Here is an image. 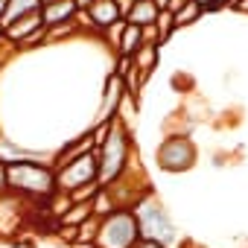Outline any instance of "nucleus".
I'll return each mask as SVG.
<instances>
[{"mask_svg":"<svg viewBox=\"0 0 248 248\" xmlns=\"http://www.w3.org/2000/svg\"><path fill=\"white\" fill-rule=\"evenodd\" d=\"M88 216H91V202H79V204H73L59 222H62V225H73V228H79Z\"/></svg>","mask_w":248,"mask_h":248,"instance_id":"obj_18","label":"nucleus"},{"mask_svg":"<svg viewBox=\"0 0 248 248\" xmlns=\"http://www.w3.org/2000/svg\"><path fill=\"white\" fill-rule=\"evenodd\" d=\"M143 47V30L135 27V24H126V30H123L120 35V44H117V56H135L138 50Z\"/></svg>","mask_w":248,"mask_h":248,"instance_id":"obj_14","label":"nucleus"},{"mask_svg":"<svg viewBox=\"0 0 248 248\" xmlns=\"http://www.w3.org/2000/svg\"><path fill=\"white\" fill-rule=\"evenodd\" d=\"M96 181H99V152L96 149H91V152L79 155L76 161L64 164L62 170H56V190H64V193H73V190L96 184Z\"/></svg>","mask_w":248,"mask_h":248,"instance_id":"obj_6","label":"nucleus"},{"mask_svg":"<svg viewBox=\"0 0 248 248\" xmlns=\"http://www.w3.org/2000/svg\"><path fill=\"white\" fill-rule=\"evenodd\" d=\"M6 41V32H3V27H0V44H3Z\"/></svg>","mask_w":248,"mask_h":248,"instance_id":"obj_32","label":"nucleus"},{"mask_svg":"<svg viewBox=\"0 0 248 248\" xmlns=\"http://www.w3.org/2000/svg\"><path fill=\"white\" fill-rule=\"evenodd\" d=\"M30 12H41V0H9L6 15H3V21H0V27L6 30L12 21L24 18V15H30Z\"/></svg>","mask_w":248,"mask_h":248,"instance_id":"obj_15","label":"nucleus"},{"mask_svg":"<svg viewBox=\"0 0 248 248\" xmlns=\"http://www.w3.org/2000/svg\"><path fill=\"white\" fill-rule=\"evenodd\" d=\"M41 3H50V0H41Z\"/></svg>","mask_w":248,"mask_h":248,"instance_id":"obj_33","label":"nucleus"},{"mask_svg":"<svg viewBox=\"0 0 248 248\" xmlns=\"http://www.w3.org/2000/svg\"><path fill=\"white\" fill-rule=\"evenodd\" d=\"M126 24H135V27H152L155 21H158V6L152 3V0H135V6H132V12L123 18Z\"/></svg>","mask_w":248,"mask_h":248,"instance_id":"obj_13","label":"nucleus"},{"mask_svg":"<svg viewBox=\"0 0 248 248\" xmlns=\"http://www.w3.org/2000/svg\"><path fill=\"white\" fill-rule=\"evenodd\" d=\"M30 204L32 202L21 199L15 193H3V196H0V236H9V233L24 228V222L30 216Z\"/></svg>","mask_w":248,"mask_h":248,"instance_id":"obj_7","label":"nucleus"},{"mask_svg":"<svg viewBox=\"0 0 248 248\" xmlns=\"http://www.w3.org/2000/svg\"><path fill=\"white\" fill-rule=\"evenodd\" d=\"M202 15H204V12H202L196 3H193V0H187V3H184V6H181L175 15H172V21H175V30H181V27H190V24L202 21Z\"/></svg>","mask_w":248,"mask_h":248,"instance_id":"obj_17","label":"nucleus"},{"mask_svg":"<svg viewBox=\"0 0 248 248\" xmlns=\"http://www.w3.org/2000/svg\"><path fill=\"white\" fill-rule=\"evenodd\" d=\"M9 193V184H6V164H0V196Z\"/></svg>","mask_w":248,"mask_h":248,"instance_id":"obj_24","label":"nucleus"},{"mask_svg":"<svg viewBox=\"0 0 248 248\" xmlns=\"http://www.w3.org/2000/svg\"><path fill=\"white\" fill-rule=\"evenodd\" d=\"M44 24H41V12H30V15H24V18H18V21H12L3 32H6V41L15 47L18 41H24L27 35H32L35 30H41Z\"/></svg>","mask_w":248,"mask_h":248,"instance_id":"obj_11","label":"nucleus"},{"mask_svg":"<svg viewBox=\"0 0 248 248\" xmlns=\"http://www.w3.org/2000/svg\"><path fill=\"white\" fill-rule=\"evenodd\" d=\"M158 59H161V44H143L135 56H132V67L135 73L146 82L152 76V70L158 67Z\"/></svg>","mask_w":248,"mask_h":248,"instance_id":"obj_12","label":"nucleus"},{"mask_svg":"<svg viewBox=\"0 0 248 248\" xmlns=\"http://www.w3.org/2000/svg\"><path fill=\"white\" fill-rule=\"evenodd\" d=\"M152 3H155V6H158V12H161V9H167V6H170V0H152Z\"/></svg>","mask_w":248,"mask_h":248,"instance_id":"obj_28","label":"nucleus"},{"mask_svg":"<svg viewBox=\"0 0 248 248\" xmlns=\"http://www.w3.org/2000/svg\"><path fill=\"white\" fill-rule=\"evenodd\" d=\"M135 216H138V225H140V239H149V242H158V245H172L178 242V228L172 222V216L167 213L164 202L149 190L140 202H135Z\"/></svg>","mask_w":248,"mask_h":248,"instance_id":"obj_3","label":"nucleus"},{"mask_svg":"<svg viewBox=\"0 0 248 248\" xmlns=\"http://www.w3.org/2000/svg\"><path fill=\"white\" fill-rule=\"evenodd\" d=\"M193 3L204 12V15H210V12H219V6H216V0H193Z\"/></svg>","mask_w":248,"mask_h":248,"instance_id":"obj_22","label":"nucleus"},{"mask_svg":"<svg viewBox=\"0 0 248 248\" xmlns=\"http://www.w3.org/2000/svg\"><path fill=\"white\" fill-rule=\"evenodd\" d=\"M88 18H91V24L96 27V32L102 35L111 24H117V21H123L120 18V12H117V6H114V0H93V3L88 6V9H82Z\"/></svg>","mask_w":248,"mask_h":248,"instance_id":"obj_10","label":"nucleus"},{"mask_svg":"<svg viewBox=\"0 0 248 248\" xmlns=\"http://www.w3.org/2000/svg\"><path fill=\"white\" fill-rule=\"evenodd\" d=\"M6 184L9 193L32 204H44L56 193V170L50 161H12L6 164Z\"/></svg>","mask_w":248,"mask_h":248,"instance_id":"obj_1","label":"nucleus"},{"mask_svg":"<svg viewBox=\"0 0 248 248\" xmlns=\"http://www.w3.org/2000/svg\"><path fill=\"white\" fill-rule=\"evenodd\" d=\"M96 152H99V187H108L132 167V161H138V146H135L132 129L123 126L114 117L108 138L102 140V146Z\"/></svg>","mask_w":248,"mask_h":248,"instance_id":"obj_2","label":"nucleus"},{"mask_svg":"<svg viewBox=\"0 0 248 248\" xmlns=\"http://www.w3.org/2000/svg\"><path fill=\"white\" fill-rule=\"evenodd\" d=\"M231 9H233V12H242V15H248V0H233V3H231Z\"/></svg>","mask_w":248,"mask_h":248,"instance_id":"obj_25","label":"nucleus"},{"mask_svg":"<svg viewBox=\"0 0 248 248\" xmlns=\"http://www.w3.org/2000/svg\"><path fill=\"white\" fill-rule=\"evenodd\" d=\"M117 210V202L111 199V193L105 190V187H99V193L93 196V202H91V213L93 216H99V219H105L108 213H114Z\"/></svg>","mask_w":248,"mask_h":248,"instance_id":"obj_16","label":"nucleus"},{"mask_svg":"<svg viewBox=\"0 0 248 248\" xmlns=\"http://www.w3.org/2000/svg\"><path fill=\"white\" fill-rule=\"evenodd\" d=\"M123 30H126V21H117V24H111L105 32H102V38L105 41H111V47L117 50V44H120V35H123Z\"/></svg>","mask_w":248,"mask_h":248,"instance_id":"obj_21","label":"nucleus"},{"mask_svg":"<svg viewBox=\"0 0 248 248\" xmlns=\"http://www.w3.org/2000/svg\"><path fill=\"white\" fill-rule=\"evenodd\" d=\"M199 161V149L190 135H170L155 149V164L164 172H190Z\"/></svg>","mask_w":248,"mask_h":248,"instance_id":"obj_5","label":"nucleus"},{"mask_svg":"<svg viewBox=\"0 0 248 248\" xmlns=\"http://www.w3.org/2000/svg\"><path fill=\"white\" fill-rule=\"evenodd\" d=\"M155 27H158V38H161V44H167V41H170V35L175 32V21H172V12L161 9V12H158V21H155Z\"/></svg>","mask_w":248,"mask_h":248,"instance_id":"obj_19","label":"nucleus"},{"mask_svg":"<svg viewBox=\"0 0 248 248\" xmlns=\"http://www.w3.org/2000/svg\"><path fill=\"white\" fill-rule=\"evenodd\" d=\"M114 6H117L120 18H126V15L132 12V6H135V0H114Z\"/></svg>","mask_w":248,"mask_h":248,"instance_id":"obj_23","label":"nucleus"},{"mask_svg":"<svg viewBox=\"0 0 248 248\" xmlns=\"http://www.w3.org/2000/svg\"><path fill=\"white\" fill-rule=\"evenodd\" d=\"M140 242V225L132 207H117L99 222L96 248H135Z\"/></svg>","mask_w":248,"mask_h":248,"instance_id":"obj_4","label":"nucleus"},{"mask_svg":"<svg viewBox=\"0 0 248 248\" xmlns=\"http://www.w3.org/2000/svg\"><path fill=\"white\" fill-rule=\"evenodd\" d=\"M231 3H233V0H216V6H219V9H231Z\"/></svg>","mask_w":248,"mask_h":248,"instance_id":"obj_29","label":"nucleus"},{"mask_svg":"<svg viewBox=\"0 0 248 248\" xmlns=\"http://www.w3.org/2000/svg\"><path fill=\"white\" fill-rule=\"evenodd\" d=\"M41 44H47V27H41V30H35L32 35H27L24 41H18V44H15V53L35 50V47H41Z\"/></svg>","mask_w":248,"mask_h":248,"instance_id":"obj_20","label":"nucleus"},{"mask_svg":"<svg viewBox=\"0 0 248 248\" xmlns=\"http://www.w3.org/2000/svg\"><path fill=\"white\" fill-rule=\"evenodd\" d=\"M93 248H96V245H93Z\"/></svg>","mask_w":248,"mask_h":248,"instance_id":"obj_34","label":"nucleus"},{"mask_svg":"<svg viewBox=\"0 0 248 248\" xmlns=\"http://www.w3.org/2000/svg\"><path fill=\"white\" fill-rule=\"evenodd\" d=\"M91 149H96V146H93V138H91V129H88L85 135H79V138L67 140L59 152H53V155H50V167H53V170H62L64 164L76 161L79 155H85V152H91Z\"/></svg>","mask_w":248,"mask_h":248,"instance_id":"obj_8","label":"nucleus"},{"mask_svg":"<svg viewBox=\"0 0 248 248\" xmlns=\"http://www.w3.org/2000/svg\"><path fill=\"white\" fill-rule=\"evenodd\" d=\"M79 6L76 0H50V3H41V24L50 30V27H59V24H70L76 18Z\"/></svg>","mask_w":248,"mask_h":248,"instance_id":"obj_9","label":"nucleus"},{"mask_svg":"<svg viewBox=\"0 0 248 248\" xmlns=\"http://www.w3.org/2000/svg\"><path fill=\"white\" fill-rule=\"evenodd\" d=\"M135 248H167V245H158V242H149V239H140Z\"/></svg>","mask_w":248,"mask_h":248,"instance_id":"obj_27","label":"nucleus"},{"mask_svg":"<svg viewBox=\"0 0 248 248\" xmlns=\"http://www.w3.org/2000/svg\"><path fill=\"white\" fill-rule=\"evenodd\" d=\"M6 6H9V0H0V21H3V15H6Z\"/></svg>","mask_w":248,"mask_h":248,"instance_id":"obj_30","label":"nucleus"},{"mask_svg":"<svg viewBox=\"0 0 248 248\" xmlns=\"http://www.w3.org/2000/svg\"><path fill=\"white\" fill-rule=\"evenodd\" d=\"M91 3H93V0H76V6H79V9H88Z\"/></svg>","mask_w":248,"mask_h":248,"instance_id":"obj_31","label":"nucleus"},{"mask_svg":"<svg viewBox=\"0 0 248 248\" xmlns=\"http://www.w3.org/2000/svg\"><path fill=\"white\" fill-rule=\"evenodd\" d=\"M184 3H187V0H170V6H167V12H172V15H175V12H178V9H181Z\"/></svg>","mask_w":248,"mask_h":248,"instance_id":"obj_26","label":"nucleus"}]
</instances>
